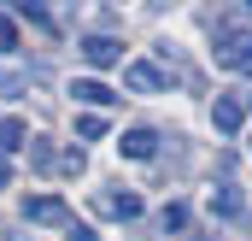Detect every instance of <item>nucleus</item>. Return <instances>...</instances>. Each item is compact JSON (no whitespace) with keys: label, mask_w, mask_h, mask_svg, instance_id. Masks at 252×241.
I'll list each match as a JSON object with an SVG mask.
<instances>
[{"label":"nucleus","mask_w":252,"mask_h":241,"mask_svg":"<svg viewBox=\"0 0 252 241\" xmlns=\"http://www.w3.org/2000/svg\"><path fill=\"white\" fill-rule=\"evenodd\" d=\"M211 59H217V71H247L252 77V30H223Z\"/></svg>","instance_id":"1"},{"label":"nucleus","mask_w":252,"mask_h":241,"mask_svg":"<svg viewBox=\"0 0 252 241\" xmlns=\"http://www.w3.org/2000/svg\"><path fill=\"white\" fill-rule=\"evenodd\" d=\"M18 88H30V77H24V71H6V77H0V94H18Z\"/></svg>","instance_id":"15"},{"label":"nucleus","mask_w":252,"mask_h":241,"mask_svg":"<svg viewBox=\"0 0 252 241\" xmlns=\"http://www.w3.org/2000/svg\"><path fill=\"white\" fill-rule=\"evenodd\" d=\"M193 241H211V236H193Z\"/></svg>","instance_id":"18"},{"label":"nucleus","mask_w":252,"mask_h":241,"mask_svg":"<svg viewBox=\"0 0 252 241\" xmlns=\"http://www.w3.org/2000/svg\"><path fill=\"white\" fill-rule=\"evenodd\" d=\"M118 153H124V159H153V153H158V129H147V123L124 129V135H118Z\"/></svg>","instance_id":"4"},{"label":"nucleus","mask_w":252,"mask_h":241,"mask_svg":"<svg viewBox=\"0 0 252 241\" xmlns=\"http://www.w3.org/2000/svg\"><path fill=\"white\" fill-rule=\"evenodd\" d=\"M100 212H112V218H124V224H129V218H141L147 206H141V194H129V188H124V194H100Z\"/></svg>","instance_id":"9"},{"label":"nucleus","mask_w":252,"mask_h":241,"mask_svg":"<svg viewBox=\"0 0 252 241\" xmlns=\"http://www.w3.org/2000/svg\"><path fill=\"white\" fill-rule=\"evenodd\" d=\"M24 218H30V224H59V230L76 224V212L64 206L59 194H35V200H24Z\"/></svg>","instance_id":"2"},{"label":"nucleus","mask_w":252,"mask_h":241,"mask_svg":"<svg viewBox=\"0 0 252 241\" xmlns=\"http://www.w3.org/2000/svg\"><path fill=\"white\" fill-rule=\"evenodd\" d=\"M158 224H164V236H170V230H188V206H182V200H170V206L158 212Z\"/></svg>","instance_id":"11"},{"label":"nucleus","mask_w":252,"mask_h":241,"mask_svg":"<svg viewBox=\"0 0 252 241\" xmlns=\"http://www.w3.org/2000/svg\"><path fill=\"white\" fill-rule=\"evenodd\" d=\"M76 135H82V141H100V135H106V118H76Z\"/></svg>","instance_id":"12"},{"label":"nucleus","mask_w":252,"mask_h":241,"mask_svg":"<svg viewBox=\"0 0 252 241\" xmlns=\"http://www.w3.org/2000/svg\"><path fill=\"white\" fill-rule=\"evenodd\" d=\"M211 212H217V218H247V200H241V188H235V182L211 188Z\"/></svg>","instance_id":"8"},{"label":"nucleus","mask_w":252,"mask_h":241,"mask_svg":"<svg viewBox=\"0 0 252 241\" xmlns=\"http://www.w3.org/2000/svg\"><path fill=\"white\" fill-rule=\"evenodd\" d=\"M18 18H30V24H41V30H47V24H53V18H47V12H41V6H30V0H18Z\"/></svg>","instance_id":"14"},{"label":"nucleus","mask_w":252,"mask_h":241,"mask_svg":"<svg viewBox=\"0 0 252 241\" xmlns=\"http://www.w3.org/2000/svg\"><path fill=\"white\" fill-rule=\"evenodd\" d=\"M64 241H100V236H94V224H82V218H76V224L64 230Z\"/></svg>","instance_id":"16"},{"label":"nucleus","mask_w":252,"mask_h":241,"mask_svg":"<svg viewBox=\"0 0 252 241\" xmlns=\"http://www.w3.org/2000/svg\"><path fill=\"white\" fill-rule=\"evenodd\" d=\"M24 135H30V123H24V118H6V123H0V159H6V153H18V147H24Z\"/></svg>","instance_id":"10"},{"label":"nucleus","mask_w":252,"mask_h":241,"mask_svg":"<svg viewBox=\"0 0 252 241\" xmlns=\"http://www.w3.org/2000/svg\"><path fill=\"white\" fill-rule=\"evenodd\" d=\"M124 88L129 94H164V71L147 65V59H129L124 65Z\"/></svg>","instance_id":"3"},{"label":"nucleus","mask_w":252,"mask_h":241,"mask_svg":"<svg viewBox=\"0 0 252 241\" xmlns=\"http://www.w3.org/2000/svg\"><path fill=\"white\" fill-rule=\"evenodd\" d=\"M6 182H12V165H6V159H0V188H6Z\"/></svg>","instance_id":"17"},{"label":"nucleus","mask_w":252,"mask_h":241,"mask_svg":"<svg viewBox=\"0 0 252 241\" xmlns=\"http://www.w3.org/2000/svg\"><path fill=\"white\" fill-rule=\"evenodd\" d=\"M12 47H18V24L0 12V53H12Z\"/></svg>","instance_id":"13"},{"label":"nucleus","mask_w":252,"mask_h":241,"mask_svg":"<svg viewBox=\"0 0 252 241\" xmlns=\"http://www.w3.org/2000/svg\"><path fill=\"white\" fill-rule=\"evenodd\" d=\"M211 123H217L223 135H241V123H247V106H241L235 94H217V106H211Z\"/></svg>","instance_id":"6"},{"label":"nucleus","mask_w":252,"mask_h":241,"mask_svg":"<svg viewBox=\"0 0 252 241\" xmlns=\"http://www.w3.org/2000/svg\"><path fill=\"white\" fill-rule=\"evenodd\" d=\"M82 59L94 65V71H112V65L124 59V47H118L112 36H88V41H82Z\"/></svg>","instance_id":"5"},{"label":"nucleus","mask_w":252,"mask_h":241,"mask_svg":"<svg viewBox=\"0 0 252 241\" xmlns=\"http://www.w3.org/2000/svg\"><path fill=\"white\" fill-rule=\"evenodd\" d=\"M70 100H82V106H112L118 94H112L100 77H76V82H70Z\"/></svg>","instance_id":"7"}]
</instances>
